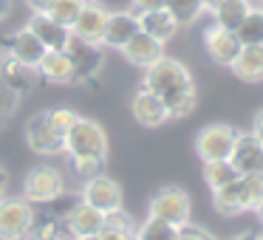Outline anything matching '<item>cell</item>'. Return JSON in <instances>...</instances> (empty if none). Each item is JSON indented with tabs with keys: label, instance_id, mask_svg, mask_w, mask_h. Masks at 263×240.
<instances>
[{
	"label": "cell",
	"instance_id": "6da1fadb",
	"mask_svg": "<svg viewBox=\"0 0 263 240\" xmlns=\"http://www.w3.org/2000/svg\"><path fill=\"white\" fill-rule=\"evenodd\" d=\"M142 85L164 102L170 119H184L198 105V91H195V79L190 74V68L181 59L167 57V54H161L153 65L144 68Z\"/></svg>",
	"mask_w": 263,
	"mask_h": 240
},
{
	"label": "cell",
	"instance_id": "d6986e66",
	"mask_svg": "<svg viewBox=\"0 0 263 240\" xmlns=\"http://www.w3.org/2000/svg\"><path fill=\"white\" fill-rule=\"evenodd\" d=\"M136 31H139V20L133 12H110L108 23H105L102 46H110V48H119L122 51L136 37Z\"/></svg>",
	"mask_w": 263,
	"mask_h": 240
},
{
	"label": "cell",
	"instance_id": "5bb4252c",
	"mask_svg": "<svg viewBox=\"0 0 263 240\" xmlns=\"http://www.w3.org/2000/svg\"><path fill=\"white\" fill-rule=\"evenodd\" d=\"M130 113L142 127H159L164 122H170V113H167L164 102L153 91H147V88L136 91V96L130 99Z\"/></svg>",
	"mask_w": 263,
	"mask_h": 240
},
{
	"label": "cell",
	"instance_id": "e0dca14e",
	"mask_svg": "<svg viewBox=\"0 0 263 240\" xmlns=\"http://www.w3.org/2000/svg\"><path fill=\"white\" fill-rule=\"evenodd\" d=\"M29 29H31V34H34L37 40H40L43 46L48 48V51H63L65 43H68V37H71V29H68V26L57 23L54 17H48V14H43V12H34V14H31Z\"/></svg>",
	"mask_w": 263,
	"mask_h": 240
},
{
	"label": "cell",
	"instance_id": "e575fe53",
	"mask_svg": "<svg viewBox=\"0 0 263 240\" xmlns=\"http://www.w3.org/2000/svg\"><path fill=\"white\" fill-rule=\"evenodd\" d=\"M105 229H136V226H133L130 215H127L125 206H122V209L105 212Z\"/></svg>",
	"mask_w": 263,
	"mask_h": 240
},
{
	"label": "cell",
	"instance_id": "c3c4849f",
	"mask_svg": "<svg viewBox=\"0 0 263 240\" xmlns=\"http://www.w3.org/2000/svg\"><path fill=\"white\" fill-rule=\"evenodd\" d=\"M0 240H6V237H0Z\"/></svg>",
	"mask_w": 263,
	"mask_h": 240
},
{
	"label": "cell",
	"instance_id": "f1b7e54d",
	"mask_svg": "<svg viewBox=\"0 0 263 240\" xmlns=\"http://www.w3.org/2000/svg\"><path fill=\"white\" fill-rule=\"evenodd\" d=\"M82 6H85V0H48V6L43 14H48V17H54L57 23L63 26H74V20L80 17Z\"/></svg>",
	"mask_w": 263,
	"mask_h": 240
},
{
	"label": "cell",
	"instance_id": "3957f363",
	"mask_svg": "<svg viewBox=\"0 0 263 240\" xmlns=\"http://www.w3.org/2000/svg\"><path fill=\"white\" fill-rule=\"evenodd\" d=\"M190 215H193V201H190L187 189L181 187H173V184L161 187L150 198L147 217H159V221H167L173 226H184V223H190Z\"/></svg>",
	"mask_w": 263,
	"mask_h": 240
},
{
	"label": "cell",
	"instance_id": "4316f807",
	"mask_svg": "<svg viewBox=\"0 0 263 240\" xmlns=\"http://www.w3.org/2000/svg\"><path fill=\"white\" fill-rule=\"evenodd\" d=\"M240 46H263V6H252L243 23L235 29Z\"/></svg>",
	"mask_w": 263,
	"mask_h": 240
},
{
	"label": "cell",
	"instance_id": "484cf974",
	"mask_svg": "<svg viewBox=\"0 0 263 240\" xmlns=\"http://www.w3.org/2000/svg\"><path fill=\"white\" fill-rule=\"evenodd\" d=\"M167 12L176 17L178 26H193L198 23V17H204V12H210L206 0H167Z\"/></svg>",
	"mask_w": 263,
	"mask_h": 240
},
{
	"label": "cell",
	"instance_id": "ee69618b",
	"mask_svg": "<svg viewBox=\"0 0 263 240\" xmlns=\"http://www.w3.org/2000/svg\"><path fill=\"white\" fill-rule=\"evenodd\" d=\"M255 212H257V217H260V223H263V201H260V204L255 206Z\"/></svg>",
	"mask_w": 263,
	"mask_h": 240
},
{
	"label": "cell",
	"instance_id": "52a82bcc",
	"mask_svg": "<svg viewBox=\"0 0 263 240\" xmlns=\"http://www.w3.org/2000/svg\"><path fill=\"white\" fill-rule=\"evenodd\" d=\"M235 130L232 125H223V122H212V125L201 127L198 136H195V153H198L201 161H221L229 158L235 144Z\"/></svg>",
	"mask_w": 263,
	"mask_h": 240
},
{
	"label": "cell",
	"instance_id": "9a60e30c",
	"mask_svg": "<svg viewBox=\"0 0 263 240\" xmlns=\"http://www.w3.org/2000/svg\"><path fill=\"white\" fill-rule=\"evenodd\" d=\"M65 226H68L71 237H91V234H99L105 229V215L93 206H88L85 201H77L71 206V212L65 215Z\"/></svg>",
	"mask_w": 263,
	"mask_h": 240
},
{
	"label": "cell",
	"instance_id": "d4e9b609",
	"mask_svg": "<svg viewBox=\"0 0 263 240\" xmlns=\"http://www.w3.org/2000/svg\"><path fill=\"white\" fill-rule=\"evenodd\" d=\"M29 237L31 240H74L68 232V226H65V217H57V215L34 217Z\"/></svg>",
	"mask_w": 263,
	"mask_h": 240
},
{
	"label": "cell",
	"instance_id": "603a6c76",
	"mask_svg": "<svg viewBox=\"0 0 263 240\" xmlns=\"http://www.w3.org/2000/svg\"><path fill=\"white\" fill-rule=\"evenodd\" d=\"M249 9H252L249 0H212L210 3V12H212V17H215V23L223 26V29H229V31H235L243 23Z\"/></svg>",
	"mask_w": 263,
	"mask_h": 240
},
{
	"label": "cell",
	"instance_id": "5b68a950",
	"mask_svg": "<svg viewBox=\"0 0 263 240\" xmlns=\"http://www.w3.org/2000/svg\"><path fill=\"white\" fill-rule=\"evenodd\" d=\"M37 212L34 204L20 195V198H0V237L6 240H26L31 232V223H34Z\"/></svg>",
	"mask_w": 263,
	"mask_h": 240
},
{
	"label": "cell",
	"instance_id": "30bf717a",
	"mask_svg": "<svg viewBox=\"0 0 263 240\" xmlns=\"http://www.w3.org/2000/svg\"><path fill=\"white\" fill-rule=\"evenodd\" d=\"M229 164L246 175V172H263V142L255 133H238L232 144V153H229Z\"/></svg>",
	"mask_w": 263,
	"mask_h": 240
},
{
	"label": "cell",
	"instance_id": "7bdbcfd3",
	"mask_svg": "<svg viewBox=\"0 0 263 240\" xmlns=\"http://www.w3.org/2000/svg\"><path fill=\"white\" fill-rule=\"evenodd\" d=\"M229 240H257V234H252V232H240V234H235V237H229Z\"/></svg>",
	"mask_w": 263,
	"mask_h": 240
},
{
	"label": "cell",
	"instance_id": "2e32d148",
	"mask_svg": "<svg viewBox=\"0 0 263 240\" xmlns=\"http://www.w3.org/2000/svg\"><path fill=\"white\" fill-rule=\"evenodd\" d=\"M46 51H48V48L43 46L34 34H31L29 26H26V29H17L12 37H9V43H6V54H9V57H14L17 63H23V65H31V68L40 65V59L46 57Z\"/></svg>",
	"mask_w": 263,
	"mask_h": 240
},
{
	"label": "cell",
	"instance_id": "836d02e7",
	"mask_svg": "<svg viewBox=\"0 0 263 240\" xmlns=\"http://www.w3.org/2000/svg\"><path fill=\"white\" fill-rule=\"evenodd\" d=\"M17 102H20V96H14V93L3 85V79H0V127L9 125V119H12L14 110H17Z\"/></svg>",
	"mask_w": 263,
	"mask_h": 240
},
{
	"label": "cell",
	"instance_id": "ac0fdd59",
	"mask_svg": "<svg viewBox=\"0 0 263 240\" xmlns=\"http://www.w3.org/2000/svg\"><path fill=\"white\" fill-rule=\"evenodd\" d=\"M136 20H139V31H144L147 37H153V40H159L161 46L164 43H170L173 37L178 34V29L181 26L176 23V17H173L167 9H150V12H136Z\"/></svg>",
	"mask_w": 263,
	"mask_h": 240
},
{
	"label": "cell",
	"instance_id": "8992f818",
	"mask_svg": "<svg viewBox=\"0 0 263 240\" xmlns=\"http://www.w3.org/2000/svg\"><path fill=\"white\" fill-rule=\"evenodd\" d=\"M63 51L68 54L71 65H74L77 82H93L97 79V74L102 71V63H105L102 46H99V43H88V40H82V37L71 34Z\"/></svg>",
	"mask_w": 263,
	"mask_h": 240
},
{
	"label": "cell",
	"instance_id": "7402d4cb",
	"mask_svg": "<svg viewBox=\"0 0 263 240\" xmlns=\"http://www.w3.org/2000/svg\"><path fill=\"white\" fill-rule=\"evenodd\" d=\"M229 71L240 82H263V46H240Z\"/></svg>",
	"mask_w": 263,
	"mask_h": 240
},
{
	"label": "cell",
	"instance_id": "83f0119b",
	"mask_svg": "<svg viewBox=\"0 0 263 240\" xmlns=\"http://www.w3.org/2000/svg\"><path fill=\"white\" fill-rule=\"evenodd\" d=\"M240 172L229 164V158H221V161H204V184L210 189H221L227 184L238 181Z\"/></svg>",
	"mask_w": 263,
	"mask_h": 240
},
{
	"label": "cell",
	"instance_id": "277c9868",
	"mask_svg": "<svg viewBox=\"0 0 263 240\" xmlns=\"http://www.w3.org/2000/svg\"><path fill=\"white\" fill-rule=\"evenodd\" d=\"M60 195H65V178L57 167L40 164L34 170H29V175L23 178V198L29 204H51Z\"/></svg>",
	"mask_w": 263,
	"mask_h": 240
},
{
	"label": "cell",
	"instance_id": "7dc6e473",
	"mask_svg": "<svg viewBox=\"0 0 263 240\" xmlns=\"http://www.w3.org/2000/svg\"><path fill=\"white\" fill-rule=\"evenodd\" d=\"M206 3H212V0H206Z\"/></svg>",
	"mask_w": 263,
	"mask_h": 240
},
{
	"label": "cell",
	"instance_id": "44dd1931",
	"mask_svg": "<svg viewBox=\"0 0 263 240\" xmlns=\"http://www.w3.org/2000/svg\"><path fill=\"white\" fill-rule=\"evenodd\" d=\"M122 54H125V59L130 65H136V68H147V65H153L156 59L164 54V46H161L159 40H153V37H147L144 31H136V37L122 48Z\"/></svg>",
	"mask_w": 263,
	"mask_h": 240
},
{
	"label": "cell",
	"instance_id": "b9f144b4",
	"mask_svg": "<svg viewBox=\"0 0 263 240\" xmlns=\"http://www.w3.org/2000/svg\"><path fill=\"white\" fill-rule=\"evenodd\" d=\"M6 187H9V172L0 167V198H3V192H6Z\"/></svg>",
	"mask_w": 263,
	"mask_h": 240
},
{
	"label": "cell",
	"instance_id": "ba28073f",
	"mask_svg": "<svg viewBox=\"0 0 263 240\" xmlns=\"http://www.w3.org/2000/svg\"><path fill=\"white\" fill-rule=\"evenodd\" d=\"M80 201H85L88 206H93V209H99L105 215V212L122 209V187L114 181V178H108L102 172V175H97V178L82 181Z\"/></svg>",
	"mask_w": 263,
	"mask_h": 240
},
{
	"label": "cell",
	"instance_id": "7a4b0ae2",
	"mask_svg": "<svg viewBox=\"0 0 263 240\" xmlns=\"http://www.w3.org/2000/svg\"><path fill=\"white\" fill-rule=\"evenodd\" d=\"M65 153L68 155H97V158H108V133L97 119L80 116L74 127L65 136Z\"/></svg>",
	"mask_w": 263,
	"mask_h": 240
},
{
	"label": "cell",
	"instance_id": "f35d334b",
	"mask_svg": "<svg viewBox=\"0 0 263 240\" xmlns=\"http://www.w3.org/2000/svg\"><path fill=\"white\" fill-rule=\"evenodd\" d=\"M252 133H255V136L263 142V108L257 110V113H255V119H252Z\"/></svg>",
	"mask_w": 263,
	"mask_h": 240
},
{
	"label": "cell",
	"instance_id": "7c38bea8",
	"mask_svg": "<svg viewBox=\"0 0 263 240\" xmlns=\"http://www.w3.org/2000/svg\"><path fill=\"white\" fill-rule=\"evenodd\" d=\"M0 79H3V85H6L14 96L23 99L26 93H31L37 88L40 74H37V68L17 63L14 57H9V54H6V57L0 59Z\"/></svg>",
	"mask_w": 263,
	"mask_h": 240
},
{
	"label": "cell",
	"instance_id": "9c48e42d",
	"mask_svg": "<svg viewBox=\"0 0 263 240\" xmlns=\"http://www.w3.org/2000/svg\"><path fill=\"white\" fill-rule=\"evenodd\" d=\"M23 136H26V144H29L37 155H60V153H65V138L51 130V125L46 122V113L31 116L29 125H26V130H23Z\"/></svg>",
	"mask_w": 263,
	"mask_h": 240
},
{
	"label": "cell",
	"instance_id": "f6af8a7d",
	"mask_svg": "<svg viewBox=\"0 0 263 240\" xmlns=\"http://www.w3.org/2000/svg\"><path fill=\"white\" fill-rule=\"evenodd\" d=\"M77 240H99V234H91V237H77Z\"/></svg>",
	"mask_w": 263,
	"mask_h": 240
},
{
	"label": "cell",
	"instance_id": "8fae6325",
	"mask_svg": "<svg viewBox=\"0 0 263 240\" xmlns=\"http://www.w3.org/2000/svg\"><path fill=\"white\" fill-rule=\"evenodd\" d=\"M204 48H206V54H210L212 63L227 65V68H229L232 59L238 57V51H240V40H238L235 31H229V29H223V26L212 23V26H206V29H204Z\"/></svg>",
	"mask_w": 263,
	"mask_h": 240
},
{
	"label": "cell",
	"instance_id": "1f68e13d",
	"mask_svg": "<svg viewBox=\"0 0 263 240\" xmlns=\"http://www.w3.org/2000/svg\"><path fill=\"white\" fill-rule=\"evenodd\" d=\"M46 113V122L51 125V130L57 133V136H68V130L74 127V122L80 119V113H77L74 108H51V110H43Z\"/></svg>",
	"mask_w": 263,
	"mask_h": 240
},
{
	"label": "cell",
	"instance_id": "4dcf8cb0",
	"mask_svg": "<svg viewBox=\"0 0 263 240\" xmlns=\"http://www.w3.org/2000/svg\"><path fill=\"white\" fill-rule=\"evenodd\" d=\"M240 195H243L246 212L255 209L263 201V172H246V175H240Z\"/></svg>",
	"mask_w": 263,
	"mask_h": 240
},
{
	"label": "cell",
	"instance_id": "4fadbf2b",
	"mask_svg": "<svg viewBox=\"0 0 263 240\" xmlns=\"http://www.w3.org/2000/svg\"><path fill=\"white\" fill-rule=\"evenodd\" d=\"M108 9L97 0H85V6H82L80 17L74 20L71 26V34L82 37L88 43H99L102 46V37H105V23H108Z\"/></svg>",
	"mask_w": 263,
	"mask_h": 240
},
{
	"label": "cell",
	"instance_id": "8d00e7d4",
	"mask_svg": "<svg viewBox=\"0 0 263 240\" xmlns=\"http://www.w3.org/2000/svg\"><path fill=\"white\" fill-rule=\"evenodd\" d=\"M99 240H136V229H102Z\"/></svg>",
	"mask_w": 263,
	"mask_h": 240
},
{
	"label": "cell",
	"instance_id": "d6a6232c",
	"mask_svg": "<svg viewBox=\"0 0 263 240\" xmlns=\"http://www.w3.org/2000/svg\"><path fill=\"white\" fill-rule=\"evenodd\" d=\"M68 158H71V170L80 181L97 178L105 170V158H97V155H68Z\"/></svg>",
	"mask_w": 263,
	"mask_h": 240
},
{
	"label": "cell",
	"instance_id": "ab89813d",
	"mask_svg": "<svg viewBox=\"0 0 263 240\" xmlns=\"http://www.w3.org/2000/svg\"><path fill=\"white\" fill-rule=\"evenodd\" d=\"M26 6L31 9V14H34V12H46L48 0H26Z\"/></svg>",
	"mask_w": 263,
	"mask_h": 240
},
{
	"label": "cell",
	"instance_id": "bcb514c9",
	"mask_svg": "<svg viewBox=\"0 0 263 240\" xmlns=\"http://www.w3.org/2000/svg\"><path fill=\"white\" fill-rule=\"evenodd\" d=\"M257 240H263V234H260V237H257Z\"/></svg>",
	"mask_w": 263,
	"mask_h": 240
},
{
	"label": "cell",
	"instance_id": "cb8c5ba5",
	"mask_svg": "<svg viewBox=\"0 0 263 240\" xmlns=\"http://www.w3.org/2000/svg\"><path fill=\"white\" fill-rule=\"evenodd\" d=\"M212 206H215L218 215H227V217L246 212L243 195H240V178L227 184V187H221V189H212Z\"/></svg>",
	"mask_w": 263,
	"mask_h": 240
},
{
	"label": "cell",
	"instance_id": "d590c367",
	"mask_svg": "<svg viewBox=\"0 0 263 240\" xmlns=\"http://www.w3.org/2000/svg\"><path fill=\"white\" fill-rule=\"evenodd\" d=\"M176 240H215L206 229L201 226H193V223H184V226H178L176 232Z\"/></svg>",
	"mask_w": 263,
	"mask_h": 240
},
{
	"label": "cell",
	"instance_id": "ffe728a7",
	"mask_svg": "<svg viewBox=\"0 0 263 240\" xmlns=\"http://www.w3.org/2000/svg\"><path fill=\"white\" fill-rule=\"evenodd\" d=\"M37 74L46 82H54V85H74V65H71L68 54L65 51H46V57L37 65Z\"/></svg>",
	"mask_w": 263,
	"mask_h": 240
},
{
	"label": "cell",
	"instance_id": "60d3db41",
	"mask_svg": "<svg viewBox=\"0 0 263 240\" xmlns=\"http://www.w3.org/2000/svg\"><path fill=\"white\" fill-rule=\"evenodd\" d=\"M12 14V0H0V23Z\"/></svg>",
	"mask_w": 263,
	"mask_h": 240
},
{
	"label": "cell",
	"instance_id": "f546056e",
	"mask_svg": "<svg viewBox=\"0 0 263 240\" xmlns=\"http://www.w3.org/2000/svg\"><path fill=\"white\" fill-rule=\"evenodd\" d=\"M178 226L167 221H159V217H147L142 226L136 229V240H176Z\"/></svg>",
	"mask_w": 263,
	"mask_h": 240
},
{
	"label": "cell",
	"instance_id": "74e56055",
	"mask_svg": "<svg viewBox=\"0 0 263 240\" xmlns=\"http://www.w3.org/2000/svg\"><path fill=\"white\" fill-rule=\"evenodd\" d=\"M150 9H167V0H130V12H150Z\"/></svg>",
	"mask_w": 263,
	"mask_h": 240
}]
</instances>
